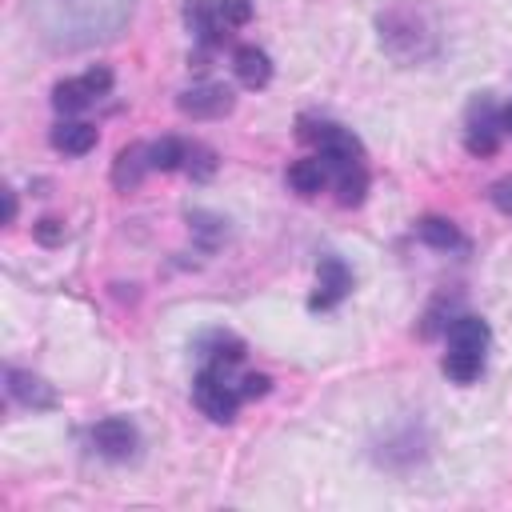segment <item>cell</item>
I'll return each instance as SVG.
<instances>
[{
    "label": "cell",
    "instance_id": "6da1fadb",
    "mask_svg": "<svg viewBox=\"0 0 512 512\" xmlns=\"http://www.w3.org/2000/svg\"><path fill=\"white\" fill-rule=\"evenodd\" d=\"M136 0H32L28 16L40 40L56 52H80L120 36Z\"/></svg>",
    "mask_w": 512,
    "mask_h": 512
},
{
    "label": "cell",
    "instance_id": "7a4b0ae2",
    "mask_svg": "<svg viewBox=\"0 0 512 512\" xmlns=\"http://www.w3.org/2000/svg\"><path fill=\"white\" fill-rule=\"evenodd\" d=\"M300 136L308 144H316V152L324 156V164L336 172V184H340V204H360L364 192H368V168H364V148L360 140L336 124V120H316V116H304L300 120Z\"/></svg>",
    "mask_w": 512,
    "mask_h": 512
},
{
    "label": "cell",
    "instance_id": "3957f363",
    "mask_svg": "<svg viewBox=\"0 0 512 512\" xmlns=\"http://www.w3.org/2000/svg\"><path fill=\"white\" fill-rule=\"evenodd\" d=\"M380 44L404 64L428 60L436 52V24L416 0H400L380 16Z\"/></svg>",
    "mask_w": 512,
    "mask_h": 512
},
{
    "label": "cell",
    "instance_id": "277c9868",
    "mask_svg": "<svg viewBox=\"0 0 512 512\" xmlns=\"http://www.w3.org/2000/svg\"><path fill=\"white\" fill-rule=\"evenodd\" d=\"M488 324L480 316H456L448 324V352H444V372L456 384H472L484 372V356H488Z\"/></svg>",
    "mask_w": 512,
    "mask_h": 512
},
{
    "label": "cell",
    "instance_id": "5b68a950",
    "mask_svg": "<svg viewBox=\"0 0 512 512\" xmlns=\"http://www.w3.org/2000/svg\"><path fill=\"white\" fill-rule=\"evenodd\" d=\"M232 368L236 364H228V360H204V368L192 380V400H196V408L212 424H232L236 420V408L244 400L240 384L232 380Z\"/></svg>",
    "mask_w": 512,
    "mask_h": 512
},
{
    "label": "cell",
    "instance_id": "8992f818",
    "mask_svg": "<svg viewBox=\"0 0 512 512\" xmlns=\"http://www.w3.org/2000/svg\"><path fill=\"white\" fill-rule=\"evenodd\" d=\"M184 20H188V28L196 32L200 44L216 48L232 36V28L252 20V4L248 0H188Z\"/></svg>",
    "mask_w": 512,
    "mask_h": 512
},
{
    "label": "cell",
    "instance_id": "52a82bcc",
    "mask_svg": "<svg viewBox=\"0 0 512 512\" xmlns=\"http://www.w3.org/2000/svg\"><path fill=\"white\" fill-rule=\"evenodd\" d=\"M108 88H112V72L108 68H88V72H80L72 80H60L52 88V104H56V112H84Z\"/></svg>",
    "mask_w": 512,
    "mask_h": 512
},
{
    "label": "cell",
    "instance_id": "ba28073f",
    "mask_svg": "<svg viewBox=\"0 0 512 512\" xmlns=\"http://www.w3.org/2000/svg\"><path fill=\"white\" fill-rule=\"evenodd\" d=\"M500 140H504V132H500V108H496L488 96L472 100V108H468V128H464L468 152H472V156H488V152H496Z\"/></svg>",
    "mask_w": 512,
    "mask_h": 512
},
{
    "label": "cell",
    "instance_id": "9c48e42d",
    "mask_svg": "<svg viewBox=\"0 0 512 512\" xmlns=\"http://www.w3.org/2000/svg\"><path fill=\"white\" fill-rule=\"evenodd\" d=\"M352 292V272L340 256H320V268H316V292L308 300L312 312H324V308H336L344 296Z\"/></svg>",
    "mask_w": 512,
    "mask_h": 512
},
{
    "label": "cell",
    "instance_id": "30bf717a",
    "mask_svg": "<svg viewBox=\"0 0 512 512\" xmlns=\"http://www.w3.org/2000/svg\"><path fill=\"white\" fill-rule=\"evenodd\" d=\"M88 436H92V448H96L104 460H128V456L136 452V444H140L132 420H124V416H104L100 424H92Z\"/></svg>",
    "mask_w": 512,
    "mask_h": 512
},
{
    "label": "cell",
    "instance_id": "8fae6325",
    "mask_svg": "<svg viewBox=\"0 0 512 512\" xmlns=\"http://www.w3.org/2000/svg\"><path fill=\"white\" fill-rule=\"evenodd\" d=\"M180 112H188V116H224L228 108H232V92L224 88V84H200V88H188L180 100Z\"/></svg>",
    "mask_w": 512,
    "mask_h": 512
},
{
    "label": "cell",
    "instance_id": "7c38bea8",
    "mask_svg": "<svg viewBox=\"0 0 512 512\" xmlns=\"http://www.w3.org/2000/svg\"><path fill=\"white\" fill-rule=\"evenodd\" d=\"M8 396L20 400L24 408H52L56 404V392L40 376L20 372V368H8Z\"/></svg>",
    "mask_w": 512,
    "mask_h": 512
},
{
    "label": "cell",
    "instance_id": "4fadbf2b",
    "mask_svg": "<svg viewBox=\"0 0 512 512\" xmlns=\"http://www.w3.org/2000/svg\"><path fill=\"white\" fill-rule=\"evenodd\" d=\"M148 172H152V164H148V144H128V148L116 156V164H112V184H116L120 192H128V188H136Z\"/></svg>",
    "mask_w": 512,
    "mask_h": 512
},
{
    "label": "cell",
    "instance_id": "5bb4252c",
    "mask_svg": "<svg viewBox=\"0 0 512 512\" xmlns=\"http://www.w3.org/2000/svg\"><path fill=\"white\" fill-rule=\"evenodd\" d=\"M232 68H236V76H240L244 88H264V84L272 80V60H268V52H264V48H252V44L236 48Z\"/></svg>",
    "mask_w": 512,
    "mask_h": 512
},
{
    "label": "cell",
    "instance_id": "9a60e30c",
    "mask_svg": "<svg viewBox=\"0 0 512 512\" xmlns=\"http://www.w3.org/2000/svg\"><path fill=\"white\" fill-rule=\"evenodd\" d=\"M52 148L64 152V156H84L96 148V128L84 124V120H60L52 128Z\"/></svg>",
    "mask_w": 512,
    "mask_h": 512
},
{
    "label": "cell",
    "instance_id": "2e32d148",
    "mask_svg": "<svg viewBox=\"0 0 512 512\" xmlns=\"http://www.w3.org/2000/svg\"><path fill=\"white\" fill-rule=\"evenodd\" d=\"M328 176H332V168L324 164V156H308V160H296L288 168V188L300 196H316V192H324Z\"/></svg>",
    "mask_w": 512,
    "mask_h": 512
},
{
    "label": "cell",
    "instance_id": "e0dca14e",
    "mask_svg": "<svg viewBox=\"0 0 512 512\" xmlns=\"http://www.w3.org/2000/svg\"><path fill=\"white\" fill-rule=\"evenodd\" d=\"M192 148H196V144H188V140H180V136H164V140L148 144V164H152V172H176V168H188Z\"/></svg>",
    "mask_w": 512,
    "mask_h": 512
},
{
    "label": "cell",
    "instance_id": "ac0fdd59",
    "mask_svg": "<svg viewBox=\"0 0 512 512\" xmlns=\"http://www.w3.org/2000/svg\"><path fill=\"white\" fill-rule=\"evenodd\" d=\"M416 236L428 244V248H440V252H460L468 240H464V232L452 224V220H444V216H424L420 224H416Z\"/></svg>",
    "mask_w": 512,
    "mask_h": 512
},
{
    "label": "cell",
    "instance_id": "d6986e66",
    "mask_svg": "<svg viewBox=\"0 0 512 512\" xmlns=\"http://www.w3.org/2000/svg\"><path fill=\"white\" fill-rule=\"evenodd\" d=\"M188 224H192L200 236H212V244L224 236V220H216V216H208V212H188Z\"/></svg>",
    "mask_w": 512,
    "mask_h": 512
},
{
    "label": "cell",
    "instance_id": "ffe728a7",
    "mask_svg": "<svg viewBox=\"0 0 512 512\" xmlns=\"http://www.w3.org/2000/svg\"><path fill=\"white\" fill-rule=\"evenodd\" d=\"M488 200H492L504 216H512V176H500V180L488 188Z\"/></svg>",
    "mask_w": 512,
    "mask_h": 512
},
{
    "label": "cell",
    "instance_id": "44dd1931",
    "mask_svg": "<svg viewBox=\"0 0 512 512\" xmlns=\"http://www.w3.org/2000/svg\"><path fill=\"white\" fill-rule=\"evenodd\" d=\"M268 384H272L268 376L252 372V376H244V380H240V392H244V400H252V396H264V392H268Z\"/></svg>",
    "mask_w": 512,
    "mask_h": 512
},
{
    "label": "cell",
    "instance_id": "7402d4cb",
    "mask_svg": "<svg viewBox=\"0 0 512 512\" xmlns=\"http://www.w3.org/2000/svg\"><path fill=\"white\" fill-rule=\"evenodd\" d=\"M500 132H504V136H512V104H508V108H500Z\"/></svg>",
    "mask_w": 512,
    "mask_h": 512
},
{
    "label": "cell",
    "instance_id": "603a6c76",
    "mask_svg": "<svg viewBox=\"0 0 512 512\" xmlns=\"http://www.w3.org/2000/svg\"><path fill=\"white\" fill-rule=\"evenodd\" d=\"M52 224H56V220H40V240H56V236H60Z\"/></svg>",
    "mask_w": 512,
    "mask_h": 512
}]
</instances>
